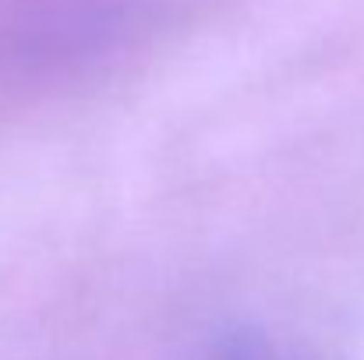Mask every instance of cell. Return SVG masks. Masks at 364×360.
Listing matches in <instances>:
<instances>
[{"mask_svg": "<svg viewBox=\"0 0 364 360\" xmlns=\"http://www.w3.org/2000/svg\"><path fill=\"white\" fill-rule=\"evenodd\" d=\"M223 360H276L269 354V347L262 339H251V336H237L230 339V347L223 350Z\"/></svg>", "mask_w": 364, "mask_h": 360, "instance_id": "cell-1", "label": "cell"}]
</instances>
